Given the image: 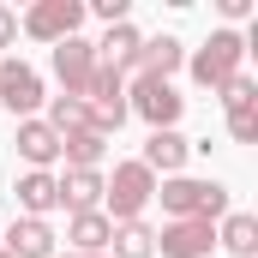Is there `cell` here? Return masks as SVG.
<instances>
[{
    "label": "cell",
    "instance_id": "6da1fadb",
    "mask_svg": "<svg viewBox=\"0 0 258 258\" xmlns=\"http://www.w3.org/2000/svg\"><path fill=\"white\" fill-rule=\"evenodd\" d=\"M162 210H168V222H216V216H228V186L222 180H192V174H168L162 186Z\"/></svg>",
    "mask_w": 258,
    "mask_h": 258
},
{
    "label": "cell",
    "instance_id": "7a4b0ae2",
    "mask_svg": "<svg viewBox=\"0 0 258 258\" xmlns=\"http://www.w3.org/2000/svg\"><path fill=\"white\" fill-rule=\"evenodd\" d=\"M150 198H156V174L144 162H114V174H102V216L108 222H144Z\"/></svg>",
    "mask_w": 258,
    "mask_h": 258
},
{
    "label": "cell",
    "instance_id": "3957f363",
    "mask_svg": "<svg viewBox=\"0 0 258 258\" xmlns=\"http://www.w3.org/2000/svg\"><path fill=\"white\" fill-rule=\"evenodd\" d=\"M186 66H192V78L204 84V90H222L228 78H240V66H246V36L240 30H210V42L204 48H192L186 54Z\"/></svg>",
    "mask_w": 258,
    "mask_h": 258
},
{
    "label": "cell",
    "instance_id": "277c9868",
    "mask_svg": "<svg viewBox=\"0 0 258 258\" xmlns=\"http://www.w3.org/2000/svg\"><path fill=\"white\" fill-rule=\"evenodd\" d=\"M126 114L138 120H150V132H174V120L186 114V96L168 84V78H150V72H138L126 90Z\"/></svg>",
    "mask_w": 258,
    "mask_h": 258
},
{
    "label": "cell",
    "instance_id": "5b68a950",
    "mask_svg": "<svg viewBox=\"0 0 258 258\" xmlns=\"http://www.w3.org/2000/svg\"><path fill=\"white\" fill-rule=\"evenodd\" d=\"M78 24H84V0H36L24 18H18V30L24 36H36V42H66V36H78Z\"/></svg>",
    "mask_w": 258,
    "mask_h": 258
},
{
    "label": "cell",
    "instance_id": "8992f818",
    "mask_svg": "<svg viewBox=\"0 0 258 258\" xmlns=\"http://www.w3.org/2000/svg\"><path fill=\"white\" fill-rule=\"evenodd\" d=\"M54 78H60L66 96L84 102V90H90V78H96V42H84V36L54 42Z\"/></svg>",
    "mask_w": 258,
    "mask_h": 258
},
{
    "label": "cell",
    "instance_id": "52a82bcc",
    "mask_svg": "<svg viewBox=\"0 0 258 258\" xmlns=\"http://www.w3.org/2000/svg\"><path fill=\"white\" fill-rule=\"evenodd\" d=\"M42 102H48V96H42L36 66H24V60H0V108H12V114L36 120V108H42Z\"/></svg>",
    "mask_w": 258,
    "mask_h": 258
},
{
    "label": "cell",
    "instance_id": "ba28073f",
    "mask_svg": "<svg viewBox=\"0 0 258 258\" xmlns=\"http://www.w3.org/2000/svg\"><path fill=\"white\" fill-rule=\"evenodd\" d=\"M222 102H228V138H234V144H252L258 138V84L246 72L228 78V84H222Z\"/></svg>",
    "mask_w": 258,
    "mask_h": 258
},
{
    "label": "cell",
    "instance_id": "9c48e42d",
    "mask_svg": "<svg viewBox=\"0 0 258 258\" xmlns=\"http://www.w3.org/2000/svg\"><path fill=\"white\" fill-rule=\"evenodd\" d=\"M210 246H216V222H168L156 234L162 258H210Z\"/></svg>",
    "mask_w": 258,
    "mask_h": 258
},
{
    "label": "cell",
    "instance_id": "30bf717a",
    "mask_svg": "<svg viewBox=\"0 0 258 258\" xmlns=\"http://www.w3.org/2000/svg\"><path fill=\"white\" fill-rule=\"evenodd\" d=\"M12 144H18V156H24L30 168H42V174L60 162V132L48 126V120H18V138H12Z\"/></svg>",
    "mask_w": 258,
    "mask_h": 258
},
{
    "label": "cell",
    "instance_id": "8fae6325",
    "mask_svg": "<svg viewBox=\"0 0 258 258\" xmlns=\"http://www.w3.org/2000/svg\"><path fill=\"white\" fill-rule=\"evenodd\" d=\"M12 192H18V210L36 216V222H48V210H60V186H54V174H42V168H24Z\"/></svg>",
    "mask_w": 258,
    "mask_h": 258
},
{
    "label": "cell",
    "instance_id": "7c38bea8",
    "mask_svg": "<svg viewBox=\"0 0 258 258\" xmlns=\"http://www.w3.org/2000/svg\"><path fill=\"white\" fill-rule=\"evenodd\" d=\"M54 186H60V204L78 216V210H102V168H66L54 174Z\"/></svg>",
    "mask_w": 258,
    "mask_h": 258
},
{
    "label": "cell",
    "instance_id": "4fadbf2b",
    "mask_svg": "<svg viewBox=\"0 0 258 258\" xmlns=\"http://www.w3.org/2000/svg\"><path fill=\"white\" fill-rule=\"evenodd\" d=\"M6 258H54V228L36 216H18L6 228Z\"/></svg>",
    "mask_w": 258,
    "mask_h": 258
},
{
    "label": "cell",
    "instance_id": "5bb4252c",
    "mask_svg": "<svg viewBox=\"0 0 258 258\" xmlns=\"http://www.w3.org/2000/svg\"><path fill=\"white\" fill-rule=\"evenodd\" d=\"M180 66H186V48H180V36H150V42H138V60H132V72L174 78Z\"/></svg>",
    "mask_w": 258,
    "mask_h": 258
},
{
    "label": "cell",
    "instance_id": "9a60e30c",
    "mask_svg": "<svg viewBox=\"0 0 258 258\" xmlns=\"http://www.w3.org/2000/svg\"><path fill=\"white\" fill-rule=\"evenodd\" d=\"M108 234H114V222H108L102 210H78V216L66 222V240H72V252H78V258L108 252Z\"/></svg>",
    "mask_w": 258,
    "mask_h": 258
},
{
    "label": "cell",
    "instance_id": "2e32d148",
    "mask_svg": "<svg viewBox=\"0 0 258 258\" xmlns=\"http://www.w3.org/2000/svg\"><path fill=\"white\" fill-rule=\"evenodd\" d=\"M186 156H192V144H186L180 132H150V144H144V156H138V162H144L150 174H156V168H162V174H180V168H186Z\"/></svg>",
    "mask_w": 258,
    "mask_h": 258
},
{
    "label": "cell",
    "instance_id": "e0dca14e",
    "mask_svg": "<svg viewBox=\"0 0 258 258\" xmlns=\"http://www.w3.org/2000/svg\"><path fill=\"white\" fill-rule=\"evenodd\" d=\"M138 42H144V36H138L132 24H108V30H102V42H96V66L126 72V66L138 60Z\"/></svg>",
    "mask_w": 258,
    "mask_h": 258
},
{
    "label": "cell",
    "instance_id": "ac0fdd59",
    "mask_svg": "<svg viewBox=\"0 0 258 258\" xmlns=\"http://www.w3.org/2000/svg\"><path fill=\"white\" fill-rule=\"evenodd\" d=\"M108 258H156V228L150 222H114Z\"/></svg>",
    "mask_w": 258,
    "mask_h": 258
},
{
    "label": "cell",
    "instance_id": "d6986e66",
    "mask_svg": "<svg viewBox=\"0 0 258 258\" xmlns=\"http://www.w3.org/2000/svg\"><path fill=\"white\" fill-rule=\"evenodd\" d=\"M108 138L102 132H60V162L66 168H102Z\"/></svg>",
    "mask_w": 258,
    "mask_h": 258
},
{
    "label": "cell",
    "instance_id": "ffe728a7",
    "mask_svg": "<svg viewBox=\"0 0 258 258\" xmlns=\"http://www.w3.org/2000/svg\"><path fill=\"white\" fill-rule=\"evenodd\" d=\"M216 246H228L234 258H252V252H258V216H246V210L222 216V228H216Z\"/></svg>",
    "mask_w": 258,
    "mask_h": 258
},
{
    "label": "cell",
    "instance_id": "44dd1931",
    "mask_svg": "<svg viewBox=\"0 0 258 258\" xmlns=\"http://www.w3.org/2000/svg\"><path fill=\"white\" fill-rule=\"evenodd\" d=\"M48 126L54 132H96L90 126V108H84L78 96H54V102H48Z\"/></svg>",
    "mask_w": 258,
    "mask_h": 258
},
{
    "label": "cell",
    "instance_id": "7402d4cb",
    "mask_svg": "<svg viewBox=\"0 0 258 258\" xmlns=\"http://www.w3.org/2000/svg\"><path fill=\"white\" fill-rule=\"evenodd\" d=\"M84 12H96L102 24H126V0H90Z\"/></svg>",
    "mask_w": 258,
    "mask_h": 258
},
{
    "label": "cell",
    "instance_id": "603a6c76",
    "mask_svg": "<svg viewBox=\"0 0 258 258\" xmlns=\"http://www.w3.org/2000/svg\"><path fill=\"white\" fill-rule=\"evenodd\" d=\"M12 42H18V12L0 6V48H12Z\"/></svg>",
    "mask_w": 258,
    "mask_h": 258
},
{
    "label": "cell",
    "instance_id": "cb8c5ba5",
    "mask_svg": "<svg viewBox=\"0 0 258 258\" xmlns=\"http://www.w3.org/2000/svg\"><path fill=\"white\" fill-rule=\"evenodd\" d=\"M216 6H222V18H246L252 12V0H216Z\"/></svg>",
    "mask_w": 258,
    "mask_h": 258
},
{
    "label": "cell",
    "instance_id": "d4e9b609",
    "mask_svg": "<svg viewBox=\"0 0 258 258\" xmlns=\"http://www.w3.org/2000/svg\"><path fill=\"white\" fill-rule=\"evenodd\" d=\"M0 258H6V246H0Z\"/></svg>",
    "mask_w": 258,
    "mask_h": 258
},
{
    "label": "cell",
    "instance_id": "484cf974",
    "mask_svg": "<svg viewBox=\"0 0 258 258\" xmlns=\"http://www.w3.org/2000/svg\"><path fill=\"white\" fill-rule=\"evenodd\" d=\"M96 258H108V252H96Z\"/></svg>",
    "mask_w": 258,
    "mask_h": 258
}]
</instances>
